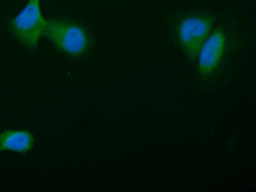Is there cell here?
Here are the masks:
<instances>
[{"label": "cell", "instance_id": "1", "mask_svg": "<svg viewBox=\"0 0 256 192\" xmlns=\"http://www.w3.org/2000/svg\"><path fill=\"white\" fill-rule=\"evenodd\" d=\"M44 36L67 54L78 58L84 56L92 40L86 28L78 22L67 18L48 20Z\"/></svg>", "mask_w": 256, "mask_h": 192}, {"label": "cell", "instance_id": "2", "mask_svg": "<svg viewBox=\"0 0 256 192\" xmlns=\"http://www.w3.org/2000/svg\"><path fill=\"white\" fill-rule=\"evenodd\" d=\"M48 20L41 11L40 0H28L16 15L8 19L7 25L13 38L24 48L34 51L44 36Z\"/></svg>", "mask_w": 256, "mask_h": 192}, {"label": "cell", "instance_id": "3", "mask_svg": "<svg viewBox=\"0 0 256 192\" xmlns=\"http://www.w3.org/2000/svg\"><path fill=\"white\" fill-rule=\"evenodd\" d=\"M212 18L206 14L190 16L180 23L178 36L186 52L192 58L200 53L212 26Z\"/></svg>", "mask_w": 256, "mask_h": 192}, {"label": "cell", "instance_id": "4", "mask_svg": "<svg viewBox=\"0 0 256 192\" xmlns=\"http://www.w3.org/2000/svg\"><path fill=\"white\" fill-rule=\"evenodd\" d=\"M226 44L224 32L217 29L204 42L200 52L198 69L204 75L211 74L220 64Z\"/></svg>", "mask_w": 256, "mask_h": 192}, {"label": "cell", "instance_id": "5", "mask_svg": "<svg viewBox=\"0 0 256 192\" xmlns=\"http://www.w3.org/2000/svg\"><path fill=\"white\" fill-rule=\"evenodd\" d=\"M34 143V136L27 130H6L0 134V151L26 152L32 149Z\"/></svg>", "mask_w": 256, "mask_h": 192}]
</instances>
